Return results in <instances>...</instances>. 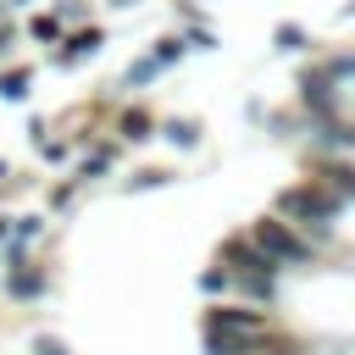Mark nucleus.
<instances>
[{
  "label": "nucleus",
  "mask_w": 355,
  "mask_h": 355,
  "mask_svg": "<svg viewBox=\"0 0 355 355\" xmlns=\"http://www.w3.org/2000/svg\"><path fill=\"white\" fill-rule=\"evenodd\" d=\"M0 183H6V161H0Z\"/></svg>",
  "instance_id": "a211bd4d"
},
{
  "label": "nucleus",
  "mask_w": 355,
  "mask_h": 355,
  "mask_svg": "<svg viewBox=\"0 0 355 355\" xmlns=\"http://www.w3.org/2000/svg\"><path fill=\"white\" fill-rule=\"evenodd\" d=\"M250 239H255V244H261V250H266L277 266H305V261L316 255V250H311V244H305V239H300L288 222H277V216L255 222V233H250Z\"/></svg>",
  "instance_id": "7ed1b4c3"
},
{
  "label": "nucleus",
  "mask_w": 355,
  "mask_h": 355,
  "mask_svg": "<svg viewBox=\"0 0 355 355\" xmlns=\"http://www.w3.org/2000/svg\"><path fill=\"white\" fill-rule=\"evenodd\" d=\"M22 266H28V261H22ZM22 266L6 277V288H11L17 300H39V294H44V277H39V272H22Z\"/></svg>",
  "instance_id": "39448f33"
},
{
  "label": "nucleus",
  "mask_w": 355,
  "mask_h": 355,
  "mask_svg": "<svg viewBox=\"0 0 355 355\" xmlns=\"http://www.w3.org/2000/svg\"><path fill=\"white\" fill-rule=\"evenodd\" d=\"M178 55H183V44H178V39H161V50H155V67H172Z\"/></svg>",
  "instance_id": "9b49d317"
},
{
  "label": "nucleus",
  "mask_w": 355,
  "mask_h": 355,
  "mask_svg": "<svg viewBox=\"0 0 355 355\" xmlns=\"http://www.w3.org/2000/svg\"><path fill=\"white\" fill-rule=\"evenodd\" d=\"M6 233H11V216H0V239H6Z\"/></svg>",
  "instance_id": "f3484780"
},
{
  "label": "nucleus",
  "mask_w": 355,
  "mask_h": 355,
  "mask_svg": "<svg viewBox=\"0 0 355 355\" xmlns=\"http://www.w3.org/2000/svg\"><path fill=\"white\" fill-rule=\"evenodd\" d=\"M305 44V28H277V50H300Z\"/></svg>",
  "instance_id": "9d476101"
},
{
  "label": "nucleus",
  "mask_w": 355,
  "mask_h": 355,
  "mask_svg": "<svg viewBox=\"0 0 355 355\" xmlns=\"http://www.w3.org/2000/svg\"><path fill=\"white\" fill-rule=\"evenodd\" d=\"M122 133H128V139H150V116H144V111H128V116H122Z\"/></svg>",
  "instance_id": "6e6552de"
},
{
  "label": "nucleus",
  "mask_w": 355,
  "mask_h": 355,
  "mask_svg": "<svg viewBox=\"0 0 355 355\" xmlns=\"http://www.w3.org/2000/svg\"><path fill=\"white\" fill-rule=\"evenodd\" d=\"M166 139H172V144H194V128H189V122H166Z\"/></svg>",
  "instance_id": "ddd939ff"
},
{
  "label": "nucleus",
  "mask_w": 355,
  "mask_h": 355,
  "mask_svg": "<svg viewBox=\"0 0 355 355\" xmlns=\"http://www.w3.org/2000/svg\"><path fill=\"white\" fill-rule=\"evenodd\" d=\"M255 355H294V349H288V344H277V338H266V344H261Z\"/></svg>",
  "instance_id": "dca6fc26"
},
{
  "label": "nucleus",
  "mask_w": 355,
  "mask_h": 355,
  "mask_svg": "<svg viewBox=\"0 0 355 355\" xmlns=\"http://www.w3.org/2000/svg\"><path fill=\"white\" fill-rule=\"evenodd\" d=\"M105 166H111V155H89V161H83V178H100Z\"/></svg>",
  "instance_id": "2eb2a0df"
},
{
  "label": "nucleus",
  "mask_w": 355,
  "mask_h": 355,
  "mask_svg": "<svg viewBox=\"0 0 355 355\" xmlns=\"http://www.w3.org/2000/svg\"><path fill=\"white\" fill-rule=\"evenodd\" d=\"M28 83H33L28 72H6V78H0V100H22V94H28Z\"/></svg>",
  "instance_id": "0eeeda50"
},
{
  "label": "nucleus",
  "mask_w": 355,
  "mask_h": 355,
  "mask_svg": "<svg viewBox=\"0 0 355 355\" xmlns=\"http://www.w3.org/2000/svg\"><path fill=\"white\" fill-rule=\"evenodd\" d=\"M11 6H22V0H11Z\"/></svg>",
  "instance_id": "aec40b11"
},
{
  "label": "nucleus",
  "mask_w": 355,
  "mask_h": 355,
  "mask_svg": "<svg viewBox=\"0 0 355 355\" xmlns=\"http://www.w3.org/2000/svg\"><path fill=\"white\" fill-rule=\"evenodd\" d=\"M111 6H133V0H111Z\"/></svg>",
  "instance_id": "6ab92c4d"
},
{
  "label": "nucleus",
  "mask_w": 355,
  "mask_h": 355,
  "mask_svg": "<svg viewBox=\"0 0 355 355\" xmlns=\"http://www.w3.org/2000/svg\"><path fill=\"white\" fill-rule=\"evenodd\" d=\"M33 349H39V355H67V344H61V338H50V333H39V338H33Z\"/></svg>",
  "instance_id": "4468645a"
},
{
  "label": "nucleus",
  "mask_w": 355,
  "mask_h": 355,
  "mask_svg": "<svg viewBox=\"0 0 355 355\" xmlns=\"http://www.w3.org/2000/svg\"><path fill=\"white\" fill-rule=\"evenodd\" d=\"M239 288H244L250 300H272V277H239Z\"/></svg>",
  "instance_id": "1a4fd4ad"
},
{
  "label": "nucleus",
  "mask_w": 355,
  "mask_h": 355,
  "mask_svg": "<svg viewBox=\"0 0 355 355\" xmlns=\"http://www.w3.org/2000/svg\"><path fill=\"white\" fill-rule=\"evenodd\" d=\"M155 72H161V67H155V55H150V61H139V67H128V83H150Z\"/></svg>",
  "instance_id": "f8f14e48"
},
{
  "label": "nucleus",
  "mask_w": 355,
  "mask_h": 355,
  "mask_svg": "<svg viewBox=\"0 0 355 355\" xmlns=\"http://www.w3.org/2000/svg\"><path fill=\"white\" fill-rule=\"evenodd\" d=\"M222 261L233 266V277H277V272H283V266H277L255 239H233V244L222 250Z\"/></svg>",
  "instance_id": "20e7f679"
},
{
  "label": "nucleus",
  "mask_w": 355,
  "mask_h": 355,
  "mask_svg": "<svg viewBox=\"0 0 355 355\" xmlns=\"http://www.w3.org/2000/svg\"><path fill=\"white\" fill-rule=\"evenodd\" d=\"M94 44H100V33H94V28H83L78 39H67V50H61L55 61H61V67H72V61H83V55H94Z\"/></svg>",
  "instance_id": "423d86ee"
},
{
  "label": "nucleus",
  "mask_w": 355,
  "mask_h": 355,
  "mask_svg": "<svg viewBox=\"0 0 355 355\" xmlns=\"http://www.w3.org/2000/svg\"><path fill=\"white\" fill-rule=\"evenodd\" d=\"M277 211H283L288 222H305V227L327 233L333 216H338V200L322 194V189H283V194H277Z\"/></svg>",
  "instance_id": "f03ea898"
},
{
  "label": "nucleus",
  "mask_w": 355,
  "mask_h": 355,
  "mask_svg": "<svg viewBox=\"0 0 355 355\" xmlns=\"http://www.w3.org/2000/svg\"><path fill=\"white\" fill-rule=\"evenodd\" d=\"M205 344H211V355H255L266 344V316L239 311V305H216L205 316Z\"/></svg>",
  "instance_id": "f257e3e1"
}]
</instances>
